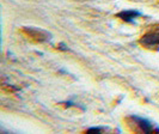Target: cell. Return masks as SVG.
Wrapping results in <instances>:
<instances>
[{
  "mask_svg": "<svg viewBox=\"0 0 159 134\" xmlns=\"http://www.w3.org/2000/svg\"><path fill=\"white\" fill-rule=\"evenodd\" d=\"M139 16H141V13L139 11H136V10H126V11H122V12L117 13V17L121 18L122 21L127 22V23H132L136 17Z\"/></svg>",
  "mask_w": 159,
  "mask_h": 134,
  "instance_id": "3957f363",
  "label": "cell"
},
{
  "mask_svg": "<svg viewBox=\"0 0 159 134\" xmlns=\"http://www.w3.org/2000/svg\"><path fill=\"white\" fill-rule=\"evenodd\" d=\"M101 132H102L101 127H92V128L88 129V133H101Z\"/></svg>",
  "mask_w": 159,
  "mask_h": 134,
  "instance_id": "277c9868",
  "label": "cell"
},
{
  "mask_svg": "<svg viewBox=\"0 0 159 134\" xmlns=\"http://www.w3.org/2000/svg\"><path fill=\"white\" fill-rule=\"evenodd\" d=\"M140 43L146 48H157L159 49V31L148 32L143 35L140 39Z\"/></svg>",
  "mask_w": 159,
  "mask_h": 134,
  "instance_id": "7a4b0ae2",
  "label": "cell"
},
{
  "mask_svg": "<svg viewBox=\"0 0 159 134\" xmlns=\"http://www.w3.org/2000/svg\"><path fill=\"white\" fill-rule=\"evenodd\" d=\"M133 120L139 126V128L143 131V133H159V128L154 127V125L147 118H139V116H133Z\"/></svg>",
  "mask_w": 159,
  "mask_h": 134,
  "instance_id": "6da1fadb",
  "label": "cell"
}]
</instances>
